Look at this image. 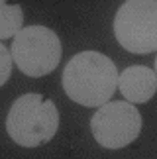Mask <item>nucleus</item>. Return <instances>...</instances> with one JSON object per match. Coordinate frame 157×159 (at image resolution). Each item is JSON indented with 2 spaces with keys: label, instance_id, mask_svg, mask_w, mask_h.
<instances>
[{
  "label": "nucleus",
  "instance_id": "f257e3e1",
  "mask_svg": "<svg viewBox=\"0 0 157 159\" xmlns=\"http://www.w3.org/2000/svg\"><path fill=\"white\" fill-rule=\"evenodd\" d=\"M118 69L100 51H81L63 69L61 84L73 102L81 106H104L118 89Z\"/></svg>",
  "mask_w": 157,
  "mask_h": 159
},
{
  "label": "nucleus",
  "instance_id": "39448f33",
  "mask_svg": "<svg viewBox=\"0 0 157 159\" xmlns=\"http://www.w3.org/2000/svg\"><path fill=\"white\" fill-rule=\"evenodd\" d=\"M141 114L126 100H110L100 106L90 118L94 139L106 149H122L141 132Z\"/></svg>",
  "mask_w": 157,
  "mask_h": 159
},
{
  "label": "nucleus",
  "instance_id": "0eeeda50",
  "mask_svg": "<svg viewBox=\"0 0 157 159\" xmlns=\"http://www.w3.org/2000/svg\"><path fill=\"white\" fill-rule=\"evenodd\" d=\"M24 26V12L20 4L0 0V39L16 38Z\"/></svg>",
  "mask_w": 157,
  "mask_h": 159
},
{
  "label": "nucleus",
  "instance_id": "7ed1b4c3",
  "mask_svg": "<svg viewBox=\"0 0 157 159\" xmlns=\"http://www.w3.org/2000/svg\"><path fill=\"white\" fill-rule=\"evenodd\" d=\"M10 53L24 75L38 79L55 71L61 59V41L51 28L29 26L14 38Z\"/></svg>",
  "mask_w": 157,
  "mask_h": 159
},
{
  "label": "nucleus",
  "instance_id": "1a4fd4ad",
  "mask_svg": "<svg viewBox=\"0 0 157 159\" xmlns=\"http://www.w3.org/2000/svg\"><path fill=\"white\" fill-rule=\"evenodd\" d=\"M155 75H157V57H155Z\"/></svg>",
  "mask_w": 157,
  "mask_h": 159
},
{
  "label": "nucleus",
  "instance_id": "423d86ee",
  "mask_svg": "<svg viewBox=\"0 0 157 159\" xmlns=\"http://www.w3.org/2000/svg\"><path fill=\"white\" fill-rule=\"evenodd\" d=\"M118 90L130 104H143L157 93V75L146 65H132L120 73Z\"/></svg>",
  "mask_w": 157,
  "mask_h": 159
},
{
  "label": "nucleus",
  "instance_id": "f03ea898",
  "mask_svg": "<svg viewBox=\"0 0 157 159\" xmlns=\"http://www.w3.org/2000/svg\"><path fill=\"white\" fill-rule=\"evenodd\" d=\"M59 130V110L51 98L28 93L14 100L6 116V132L22 148H38L51 142Z\"/></svg>",
  "mask_w": 157,
  "mask_h": 159
},
{
  "label": "nucleus",
  "instance_id": "6e6552de",
  "mask_svg": "<svg viewBox=\"0 0 157 159\" xmlns=\"http://www.w3.org/2000/svg\"><path fill=\"white\" fill-rule=\"evenodd\" d=\"M12 53L4 47V43H0V87L10 79L12 75Z\"/></svg>",
  "mask_w": 157,
  "mask_h": 159
},
{
  "label": "nucleus",
  "instance_id": "20e7f679",
  "mask_svg": "<svg viewBox=\"0 0 157 159\" xmlns=\"http://www.w3.org/2000/svg\"><path fill=\"white\" fill-rule=\"evenodd\" d=\"M114 35L130 53L157 51V0H128L114 18Z\"/></svg>",
  "mask_w": 157,
  "mask_h": 159
}]
</instances>
